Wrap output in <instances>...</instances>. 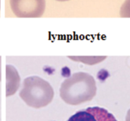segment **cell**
<instances>
[{
    "label": "cell",
    "mask_w": 130,
    "mask_h": 121,
    "mask_svg": "<svg viewBox=\"0 0 130 121\" xmlns=\"http://www.w3.org/2000/svg\"><path fill=\"white\" fill-rule=\"evenodd\" d=\"M97 87L92 75L85 72L75 73L61 84L60 96L66 103L78 105L92 101L96 96Z\"/></svg>",
    "instance_id": "6da1fadb"
},
{
    "label": "cell",
    "mask_w": 130,
    "mask_h": 121,
    "mask_svg": "<svg viewBox=\"0 0 130 121\" xmlns=\"http://www.w3.org/2000/svg\"><path fill=\"white\" fill-rule=\"evenodd\" d=\"M19 95L28 106L39 109L46 106L53 100L54 89L50 83L39 76L24 80Z\"/></svg>",
    "instance_id": "7a4b0ae2"
},
{
    "label": "cell",
    "mask_w": 130,
    "mask_h": 121,
    "mask_svg": "<svg viewBox=\"0 0 130 121\" xmlns=\"http://www.w3.org/2000/svg\"><path fill=\"white\" fill-rule=\"evenodd\" d=\"M13 13L19 18H37L43 15L45 0H10Z\"/></svg>",
    "instance_id": "3957f363"
},
{
    "label": "cell",
    "mask_w": 130,
    "mask_h": 121,
    "mask_svg": "<svg viewBox=\"0 0 130 121\" xmlns=\"http://www.w3.org/2000/svg\"><path fill=\"white\" fill-rule=\"evenodd\" d=\"M67 121H118L115 116L104 108L89 107L77 112Z\"/></svg>",
    "instance_id": "277c9868"
},
{
    "label": "cell",
    "mask_w": 130,
    "mask_h": 121,
    "mask_svg": "<svg viewBox=\"0 0 130 121\" xmlns=\"http://www.w3.org/2000/svg\"><path fill=\"white\" fill-rule=\"evenodd\" d=\"M119 13L121 17L130 18V0L125 1V2L121 6Z\"/></svg>",
    "instance_id": "5b68a950"
},
{
    "label": "cell",
    "mask_w": 130,
    "mask_h": 121,
    "mask_svg": "<svg viewBox=\"0 0 130 121\" xmlns=\"http://www.w3.org/2000/svg\"><path fill=\"white\" fill-rule=\"evenodd\" d=\"M125 121H130V109L128 110L127 113H126Z\"/></svg>",
    "instance_id": "8992f818"
},
{
    "label": "cell",
    "mask_w": 130,
    "mask_h": 121,
    "mask_svg": "<svg viewBox=\"0 0 130 121\" xmlns=\"http://www.w3.org/2000/svg\"><path fill=\"white\" fill-rule=\"evenodd\" d=\"M56 1H61V2H64V1H70V0H56Z\"/></svg>",
    "instance_id": "52a82bcc"
}]
</instances>
